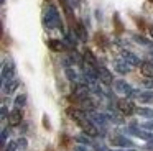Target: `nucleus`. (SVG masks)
<instances>
[{
    "label": "nucleus",
    "instance_id": "nucleus-1",
    "mask_svg": "<svg viewBox=\"0 0 153 151\" xmlns=\"http://www.w3.org/2000/svg\"><path fill=\"white\" fill-rule=\"evenodd\" d=\"M43 23L48 30H53V28H61V16H59V12L54 5H48L46 7V12H45V18H43Z\"/></svg>",
    "mask_w": 153,
    "mask_h": 151
},
{
    "label": "nucleus",
    "instance_id": "nucleus-2",
    "mask_svg": "<svg viewBox=\"0 0 153 151\" xmlns=\"http://www.w3.org/2000/svg\"><path fill=\"white\" fill-rule=\"evenodd\" d=\"M114 90L117 92V94H120V95H125V97H132L133 95V89H132V85L128 84L127 81H123V79H119V81H114Z\"/></svg>",
    "mask_w": 153,
    "mask_h": 151
},
{
    "label": "nucleus",
    "instance_id": "nucleus-3",
    "mask_svg": "<svg viewBox=\"0 0 153 151\" xmlns=\"http://www.w3.org/2000/svg\"><path fill=\"white\" fill-rule=\"evenodd\" d=\"M87 117H89V120L92 121L94 125H99V127H102V128H105L107 127V123H109V117H107L105 113H100V112H89L87 113Z\"/></svg>",
    "mask_w": 153,
    "mask_h": 151
},
{
    "label": "nucleus",
    "instance_id": "nucleus-4",
    "mask_svg": "<svg viewBox=\"0 0 153 151\" xmlns=\"http://www.w3.org/2000/svg\"><path fill=\"white\" fill-rule=\"evenodd\" d=\"M15 74V66L13 62H4V66H2V85L7 84L8 81H12Z\"/></svg>",
    "mask_w": 153,
    "mask_h": 151
},
{
    "label": "nucleus",
    "instance_id": "nucleus-5",
    "mask_svg": "<svg viewBox=\"0 0 153 151\" xmlns=\"http://www.w3.org/2000/svg\"><path fill=\"white\" fill-rule=\"evenodd\" d=\"M117 108H119L123 115H132V113H135V112H137L135 105H133L128 98H120V100L117 102Z\"/></svg>",
    "mask_w": 153,
    "mask_h": 151
},
{
    "label": "nucleus",
    "instance_id": "nucleus-6",
    "mask_svg": "<svg viewBox=\"0 0 153 151\" xmlns=\"http://www.w3.org/2000/svg\"><path fill=\"white\" fill-rule=\"evenodd\" d=\"M79 127L82 128V131H84L86 135H89V136H97V135H99V130H97V127L89 120V117L84 118L82 121H79Z\"/></svg>",
    "mask_w": 153,
    "mask_h": 151
},
{
    "label": "nucleus",
    "instance_id": "nucleus-7",
    "mask_svg": "<svg viewBox=\"0 0 153 151\" xmlns=\"http://www.w3.org/2000/svg\"><path fill=\"white\" fill-rule=\"evenodd\" d=\"M110 144L114 146H119V148H133V141L128 140L127 136H120V135H115V136L110 138Z\"/></svg>",
    "mask_w": 153,
    "mask_h": 151
},
{
    "label": "nucleus",
    "instance_id": "nucleus-8",
    "mask_svg": "<svg viewBox=\"0 0 153 151\" xmlns=\"http://www.w3.org/2000/svg\"><path fill=\"white\" fill-rule=\"evenodd\" d=\"M97 74H99V81L102 82V84H105V85L114 84V76H112V72H110L109 69H105L104 66H99V69H97Z\"/></svg>",
    "mask_w": 153,
    "mask_h": 151
},
{
    "label": "nucleus",
    "instance_id": "nucleus-9",
    "mask_svg": "<svg viewBox=\"0 0 153 151\" xmlns=\"http://www.w3.org/2000/svg\"><path fill=\"white\" fill-rule=\"evenodd\" d=\"M23 120V113H22V108H17L15 107L13 110L8 113V125L10 127H18Z\"/></svg>",
    "mask_w": 153,
    "mask_h": 151
},
{
    "label": "nucleus",
    "instance_id": "nucleus-10",
    "mask_svg": "<svg viewBox=\"0 0 153 151\" xmlns=\"http://www.w3.org/2000/svg\"><path fill=\"white\" fill-rule=\"evenodd\" d=\"M114 69H115L119 74H127V72L132 71V66H130L123 58H119V59H115V61H114Z\"/></svg>",
    "mask_w": 153,
    "mask_h": 151
},
{
    "label": "nucleus",
    "instance_id": "nucleus-11",
    "mask_svg": "<svg viewBox=\"0 0 153 151\" xmlns=\"http://www.w3.org/2000/svg\"><path fill=\"white\" fill-rule=\"evenodd\" d=\"M127 133L135 135V136L142 138V140H146V141H153V133H150V131H143V130H140V128H137V127H130L128 130H127Z\"/></svg>",
    "mask_w": 153,
    "mask_h": 151
},
{
    "label": "nucleus",
    "instance_id": "nucleus-12",
    "mask_svg": "<svg viewBox=\"0 0 153 151\" xmlns=\"http://www.w3.org/2000/svg\"><path fill=\"white\" fill-rule=\"evenodd\" d=\"M133 98L143 102V104H152L153 102V90H145V92H140V90H135L132 95Z\"/></svg>",
    "mask_w": 153,
    "mask_h": 151
},
{
    "label": "nucleus",
    "instance_id": "nucleus-13",
    "mask_svg": "<svg viewBox=\"0 0 153 151\" xmlns=\"http://www.w3.org/2000/svg\"><path fill=\"white\" fill-rule=\"evenodd\" d=\"M122 58L125 59L127 62H128L130 66H142V61H140V58L135 54V53H132V51H123L122 53Z\"/></svg>",
    "mask_w": 153,
    "mask_h": 151
},
{
    "label": "nucleus",
    "instance_id": "nucleus-14",
    "mask_svg": "<svg viewBox=\"0 0 153 151\" xmlns=\"http://www.w3.org/2000/svg\"><path fill=\"white\" fill-rule=\"evenodd\" d=\"M140 71L145 77H152L153 79V59L150 61H143L142 66H140Z\"/></svg>",
    "mask_w": 153,
    "mask_h": 151
},
{
    "label": "nucleus",
    "instance_id": "nucleus-15",
    "mask_svg": "<svg viewBox=\"0 0 153 151\" xmlns=\"http://www.w3.org/2000/svg\"><path fill=\"white\" fill-rule=\"evenodd\" d=\"M68 115H69L73 120H76L77 123H79V121H82L84 118H87L86 112H84V110H79V108H69V110H68Z\"/></svg>",
    "mask_w": 153,
    "mask_h": 151
},
{
    "label": "nucleus",
    "instance_id": "nucleus-16",
    "mask_svg": "<svg viewBox=\"0 0 153 151\" xmlns=\"http://www.w3.org/2000/svg\"><path fill=\"white\" fill-rule=\"evenodd\" d=\"M18 85H20V81H18V79H12V81L7 82V84H4V92L10 95L18 89Z\"/></svg>",
    "mask_w": 153,
    "mask_h": 151
},
{
    "label": "nucleus",
    "instance_id": "nucleus-17",
    "mask_svg": "<svg viewBox=\"0 0 153 151\" xmlns=\"http://www.w3.org/2000/svg\"><path fill=\"white\" fill-rule=\"evenodd\" d=\"M74 33L77 35V38H79L81 41H87V31H86L82 23H77L76 28H74Z\"/></svg>",
    "mask_w": 153,
    "mask_h": 151
},
{
    "label": "nucleus",
    "instance_id": "nucleus-18",
    "mask_svg": "<svg viewBox=\"0 0 153 151\" xmlns=\"http://www.w3.org/2000/svg\"><path fill=\"white\" fill-rule=\"evenodd\" d=\"M137 113H138L140 117H145V118H153V108L138 107V108H137Z\"/></svg>",
    "mask_w": 153,
    "mask_h": 151
},
{
    "label": "nucleus",
    "instance_id": "nucleus-19",
    "mask_svg": "<svg viewBox=\"0 0 153 151\" xmlns=\"http://www.w3.org/2000/svg\"><path fill=\"white\" fill-rule=\"evenodd\" d=\"M48 46H50L53 51H63V49H64V43L59 41V39H50Z\"/></svg>",
    "mask_w": 153,
    "mask_h": 151
},
{
    "label": "nucleus",
    "instance_id": "nucleus-20",
    "mask_svg": "<svg viewBox=\"0 0 153 151\" xmlns=\"http://www.w3.org/2000/svg\"><path fill=\"white\" fill-rule=\"evenodd\" d=\"M81 107H82L84 112H94V102L91 100V98H84V100H81Z\"/></svg>",
    "mask_w": 153,
    "mask_h": 151
},
{
    "label": "nucleus",
    "instance_id": "nucleus-21",
    "mask_svg": "<svg viewBox=\"0 0 153 151\" xmlns=\"http://www.w3.org/2000/svg\"><path fill=\"white\" fill-rule=\"evenodd\" d=\"M64 72H66V77L69 79L71 82H77V81H79V76H77V72L74 71L73 67H66V69H64Z\"/></svg>",
    "mask_w": 153,
    "mask_h": 151
},
{
    "label": "nucleus",
    "instance_id": "nucleus-22",
    "mask_svg": "<svg viewBox=\"0 0 153 151\" xmlns=\"http://www.w3.org/2000/svg\"><path fill=\"white\" fill-rule=\"evenodd\" d=\"M84 61L89 62V64H92V66H96V67H99V66H97L96 58H94V54L89 51V49H86V51H84Z\"/></svg>",
    "mask_w": 153,
    "mask_h": 151
},
{
    "label": "nucleus",
    "instance_id": "nucleus-23",
    "mask_svg": "<svg viewBox=\"0 0 153 151\" xmlns=\"http://www.w3.org/2000/svg\"><path fill=\"white\" fill-rule=\"evenodd\" d=\"M13 104H15V107H17V108H22L25 104H27V95H25V94L17 95V97H15V102H13Z\"/></svg>",
    "mask_w": 153,
    "mask_h": 151
},
{
    "label": "nucleus",
    "instance_id": "nucleus-24",
    "mask_svg": "<svg viewBox=\"0 0 153 151\" xmlns=\"http://www.w3.org/2000/svg\"><path fill=\"white\" fill-rule=\"evenodd\" d=\"M107 117H109L110 121H114V123H117V125H122V123H123V118L120 117V115H117V113L109 112V113H107Z\"/></svg>",
    "mask_w": 153,
    "mask_h": 151
},
{
    "label": "nucleus",
    "instance_id": "nucleus-25",
    "mask_svg": "<svg viewBox=\"0 0 153 151\" xmlns=\"http://www.w3.org/2000/svg\"><path fill=\"white\" fill-rule=\"evenodd\" d=\"M76 141L77 143H81V144H91V138H89V135H86V133H82V135H77L76 136Z\"/></svg>",
    "mask_w": 153,
    "mask_h": 151
},
{
    "label": "nucleus",
    "instance_id": "nucleus-26",
    "mask_svg": "<svg viewBox=\"0 0 153 151\" xmlns=\"http://www.w3.org/2000/svg\"><path fill=\"white\" fill-rule=\"evenodd\" d=\"M135 41H137V43H140V44H143V46H148V48H152V46H153V43H152V41H148V39H145L143 36H138V35L135 36Z\"/></svg>",
    "mask_w": 153,
    "mask_h": 151
},
{
    "label": "nucleus",
    "instance_id": "nucleus-27",
    "mask_svg": "<svg viewBox=\"0 0 153 151\" xmlns=\"http://www.w3.org/2000/svg\"><path fill=\"white\" fill-rule=\"evenodd\" d=\"M4 151H18V143L17 141H8V146H5Z\"/></svg>",
    "mask_w": 153,
    "mask_h": 151
},
{
    "label": "nucleus",
    "instance_id": "nucleus-28",
    "mask_svg": "<svg viewBox=\"0 0 153 151\" xmlns=\"http://www.w3.org/2000/svg\"><path fill=\"white\" fill-rule=\"evenodd\" d=\"M142 128L143 130H148V131H153V118L148 121H145V123H142Z\"/></svg>",
    "mask_w": 153,
    "mask_h": 151
},
{
    "label": "nucleus",
    "instance_id": "nucleus-29",
    "mask_svg": "<svg viewBox=\"0 0 153 151\" xmlns=\"http://www.w3.org/2000/svg\"><path fill=\"white\" fill-rule=\"evenodd\" d=\"M7 138H8V130L4 128V130H2V138H0V140H2V146L4 148H5V143H7Z\"/></svg>",
    "mask_w": 153,
    "mask_h": 151
},
{
    "label": "nucleus",
    "instance_id": "nucleus-30",
    "mask_svg": "<svg viewBox=\"0 0 153 151\" xmlns=\"http://www.w3.org/2000/svg\"><path fill=\"white\" fill-rule=\"evenodd\" d=\"M142 84H143V87H145V89H153V79L148 77V79H145Z\"/></svg>",
    "mask_w": 153,
    "mask_h": 151
},
{
    "label": "nucleus",
    "instance_id": "nucleus-31",
    "mask_svg": "<svg viewBox=\"0 0 153 151\" xmlns=\"http://www.w3.org/2000/svg\"><path fill=\"white\" fill-rule=\"evenodd\" d=\"M17 143H18V150H25V148H27V144H28V141L25 140V138H20Z\"/></svg>",
    "mask_w": 153,
    "mask_h": 151
},
{
    "label": "nucleus",
    "instance_id": "nucleus-32",
    "mask_svg": "<svg viewBox=\"0 0 153 151\" xmlns=\"http://www.w3.org/2000/svg\"><path fill=\"white\" fill-rule=\"evenodd\" d=\"M0 115H2V121H7L8 117H7V107L5 105H2V112H0Z\"/></svg>",
    "mask_w": 153,
    "mask_h": 151
},
{
    "label": "nucleus",
    "instance_id": "nucleus-33",
    "mask_svg": "<svg viewBox=\"0 0 153 151\" xmlns=\"http://www.w3.org/2000/svg\"><path fill=\"white\" fill-rule=\"evenodd\" d=\"M74 151H87V148H86V144H77L74 148Z\"/></svg>",
    "mask_w": 153,
    "mask_h": 151
},
{
    "label": "nucleus",
    "instance_id": "nucleus-34",
    "mask_svg": "<svg viewBox=\"0 0 153 151\" xmlns=\"http://www.w3.org/2000/svg\"><path fill=\"white\" fill-rule=\"evenodd\" d=\"M146 150H148V151H153V141H148V144H146Z\"/></svg>",
    "mask_w": 153,
    "mask_h": 151
},
{
    "label": "nucleus",
    "instance_id": "nucleus-35",
    "mask_svg": "<svg viewBox=\"0 0 153 151\" xmlns=\"http://www.w3.org/2000/svg\"><path fill=\"white\" fill-rule=\"evenodd\" d=\"M150 36L153 38V26H150Z\"/></svg>",
    "mask_w": 153,
    "mask_h": 151
},
{
    "label": "nucleus",
    "instance_id": "nucleus-36",
    "mask_svg": "<svg viewBox=\"0 0 153 151\" xmlns=\"http://www.w3.org/2000/svg\"><path fill=\"white\" fill-rule=\"evenodd\" d=\"M114 151H133V150H114Z\"/></svg>",
    "mask_w": 153,
    "mask_h": 151
},
{
    "label": "nucleus",
    "instance_id": "nucleus-37",
    "mask_svg": "<svg viewBox=\"0 0 153 151\" xmlns=\"http://www.w3.org/2000/svg\"><path fill=\"white\" fill-rule=\"evenodd\" d=\"M150 54L153 56V46H152V48H150Z\"/></svg>",
    "mask_w": 153,
    "mask_h": 151
},
{
    "label": "nucleus",
    "instance_id": "nucleus-38",
    "mask_svg": "<svg viewBox=\"0 0 153 151\" xmlns=\"http://www.w3.org/2000/svg\"><path fill=\"white\" fill-rule=\"evenodd\" d=\"M0 2H2V3H5V0H0Z\"/></svg>",
    "mask_w": 153,
    "mask_h": 151
},
{
    "label": "nucleus",
    "instance_id": "nucleus-39",
    "mask_svg": "<svg viewBox=\"0 0 153 151\" xmlns=\"http://www.w3.org/2000/svg\"><path fill=\"white\" fill-rule=\"evenodd\" d=\"M152 2H153V0H152Z\"/></svg>",
    "mask_w": 153,
    "mask_h": 151
}]
</instances>
